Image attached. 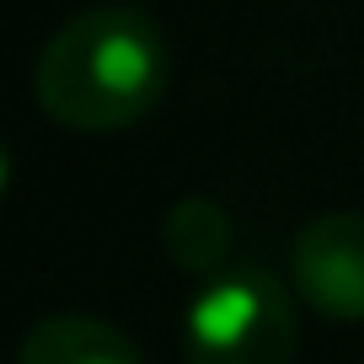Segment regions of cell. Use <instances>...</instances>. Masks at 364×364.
<instances>
[{
	"instance_id": "277c9868",
	"label": "cell",
	"mask_w": 364,
	"mask_h": 364,
	"mask_svg": "<svg viewBox=\"0 0 364 364\" xmlns=\"http://www.w3.org/2000/svg\"><path fill=\"white\" fill-rule=\"evenodd\" d=\"M16 364H139V348L97 316H48L22 338Z\"/></svg>"
},
{
	"instance_id": "6da1fadb",
	"label": "cell",
	"mask_w": 364,
	"mask_h": 364,
	"mask_svg": "<svg viewBox=\"0 0 364 364\" xmlns=\"http://www.w3.org/2000/svg\"><path fill=\"white\" fill-rule=\"evenodd\" d=\"M33 91L65 129L107 134L139 124L166 91V43L139 11H80L48 38Z\"/></svg>"
},
{
	"instance_id": "5b68a950",
	"label": "cell",
	"mask_w": 364,
	"mask_h": 364,
	"mask_svg": "<svg viewBox=\"0 0 364 364\" xmlns=\"http://www.w3.org/2000/svg\"><path fill=\"white\" fill-rule=\"evenodd\" d=\"M161 241H166L171 262H182L188 273H215L220 262L230 257V215L215 204V198H177L161 220Z\"/></svg>"
},
{
	"instance_id": "3957f363",
	"label": "cell",
	"mask_w": 364,
	"mask_h": 364,
	"mask_svg": "<svg viewBox=\"0 0 364 364\" xmlns=\"http://www.w3.org/2000/svg\"><path fill=\"white\" fill-rule=\"evenodd\" d=\"M295 289L338 321H364V215H321L289 252Z\"/></svg>"
},
{
	"instance_id": "7a4b0ae2",
	"label": "cell",
	"mask_w": 364,
	"mask_h": 364,
	"mask_svg": "<svg viewBox=\"0 0 364 364\" xmlns=\"http://www.w3.org/2000/svg\"><path fill=\"white\" fill-rule=\"evenodd\" d=\"M300 321L268 268H230L188 311V364H289Z\"/></svg>"
},
{
	"instance_id": "8992f818",
	"label": "cell",
	"mask_w": 364,
	"mask_h": 364,
	"mask_svg": "<svg viewBox=\"0 0 364 364\" xmlns=\"http://www.w3.org/2000/svg\"><path fill=\"white\" fill-rule=\"evenodd\" d=\"M0 188H6V145H0Z\"/></svg>"
}]
</instances>
